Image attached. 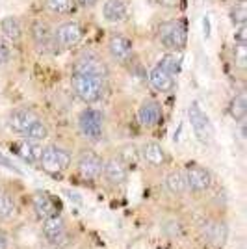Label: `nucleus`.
Wrapping results in <instances>:
<instances>
[{
  "mask_svg": "<svg viewBox=\"0 0 247 249\" xmlns=\"http://www.w3.org/2000/svg\"><path fill=\"white\" fill-rule=\"evenodd\" d=\"M126 15V6L123 0H106L103 6V17L108 22H119Z\"/></svg>",
  "mask_w": 247,
  "mask_h": 249,
  "instance_id": "a211bd4d",
  "label": "nucleus"
},
{
  "mask_svg": "<svg viewBox=\"0 0 247 249\" xmlns=\"http://www.w3.org/2000/svg\"><path fill=\"white\" fill-rule=\"evenodd\" d=\"M230 19H232V24H246L247 21V8H246V2H236L232 8H230Z\"/></svg>",
  "mask_w": 247,
  "mask_h": 249,
  "instance_id": "a878e982",
  "label": "nucleus"
},
{
  "mask_svg": "<svg viewBox=\"0 0 247 249\" xmlns=\"http://www.w3.org/2000/svg\"><path fill=\"white\" fill-rule=\"evenodd\" d=\"M78 128L82 136H86L88 140L97 142L103 136V114L95 108H88L84 110L80 117H78Z\"/></svg>",
  "mask_w": 247,
  "mask_h": 249,
  "instance_id": "39448f33",
  "label": "nucleus"
},
{
  "mask_svg": "<svg viewBox=\"0 0 247 249\" xmlns=\"http://www.w3.org/2000/svg\"><path fill=\"white\" fill-rule=\"evenodd\" d=\"M158 65L175 78L178 71H180V65H182V56L178 52H167V54L162 56V60L158 62Z\"/></svg>",
  "mask_w": 247,
  "mask_h": 249,
  "instance_id": "aec40b11",
  "label": "nucleus"
},
{
  "mask_svg": "<svg viewBox=\"0 0 247 249\" xmlns=\"http://www.w3.org/2000/svg\"><path fill=\"white\" fill-rule=\"evenodd\" d=\"M41 153H43V147L37 143V142H24V143H21L19 145V155H21V158H24L26 162H30V164H34V162H39V158H41Z\"/></svg>",
  "mask_w": 247,
  "mask_h": 249,
  "instance_id": "412c9836",
  "label": "nucleus"
},
{
  "mask_svg": "<svg viewBox=\"0 0 247 249\" xmlns=\"http://www.w3.org/2000/svg\"><path fill=\"white\" fill-rule=\"evenodd\" d=\"M71 162V155L58 145H49L43 147L41 158H39V164H41L43 171L51 173V175H58L62 173L65 167L69 166Z\"/></svg>",
  "mask_w": 247,
  "mask_h": 249,
  "instance_id": "7ed1b4c3",
  "label": "nucleus"
},
{
  "mask_svg": "<svg viewBox=\"0 0 247 249\" xmlns=\"http://www.w3.org/2000/svg\"><path fill=\"white\" fill-rule=\"evenodd\" d=\"M184 178L186 186L192 188L194 192H205L212 184V175L203 166H188L184 171Z\"/></svg>",
  "mask_w": 247,
  "mask_h": 249,
  "instance_id": "0eeeda50",
  "label": "nucleus"
},
{
  "mask_svg": "<svg viewBox=\"0 0 247 249\" xmlns=\"http://www.w3.org/2000/svg\"><path fill=\"white\" fill-rule=\"evenodd\" d=\"M0 34L11 43L19 41L21 39V24L15 17H4L0 21Z\"/></svg>",
  "mask_w": 247,
  "mask_h": 249,
  "instance_id": "6ab92c4d",
  "label": "nucleus"
},
{
  "mask_svg": "<svg viewBox=\"0 0 247 249\" xmlns=\"http://www.w3.org/2000/svg\"><path fill=\"white\" fill-rule=\"evenodd\" d=\"M149 80H151V86L155 88L156 91H160V93H169V91L175 88L173 76L167 73V71H164L160 65H155V67L151 69Z\"/></svg>",
  "mask_w": 247,
  "mask_h": 249,
  "instance_id": "4468645a",
  "label": "nucleus"
},
{
  "mask_svg": "<svg viewBox=\"0 0 247 249\" xmlns=\"http://www.w3.org/2000/svg\"><path fill=\"white\" fill-rule=\"evenodd\" d=\"M63 231H65V225H63L62 216H58V214H52V216L45 218V221H43V234L51 242H56V240L62 238Z\"/></svg>",
  "mask_w": 247,
  "mask_h": 249,
  "instance_id": "dca6fc26",
  "label": "nucleus"
},
{
  "mask_svg": "<svg viewBox=\"0 0 247 249\" xmlns=\"http://www.w3.org/2000/svg\"><path fill=\"white\" fill-rule=\"evenodd\" d=\"M32 37L35 41V47L39 52H58V43L54 37V32L45 21H34L32 22Z\"/></svg>",
  "mask_w": 247,
  "mask_h": 249,
  "instance_id": "423d86ee",
  "label": "nucleus"
},
{
  "mask_svg": "<svg viewBox=\"0 0 247 249\" xmlns=\"http://www.w3.org/2000/svg\"><path fill=\"white\" fill-rule=\"evenodd\" d=\"M203 34H205V37H210V19H208V15L203 17Z\"/></svg>",
  "mask_w": 247,
  "mask_h": 249,
  "instance_id": "72a5a7b5",
  "label": "nucleus"
},
{
  "mask_svg": "<svg viewBox=\"0 0 247 249\" xmlns=\"http://www.w3.org/2000/svg\"><path fill=\"white\" fill-rule=\"evenodd\" d=\"M158 37L160 43L169 51H182L188 41V32H186V24L182 21H167L160 24L158 28Z\"/></svg>",
  "mask_w": 247,
  "mask_h": 249,
  "instance_id": "f03ea898",
  "label": "nucleus"
},
{
  "mask_svg": "<svg viewBox=\"0 0 247 249\" xmlns=\"http://www.w3.org/2000/svg\"><path fill=\"white\" fill-rule=\"evenodd\" d=\"M108 51L112 54L113 60L117 62H126L132 56V41L121 34H113L108 41Z\"/></svg>",
  "mask_w": 247,
  "mask_h": 249,
  "instance_id": "9b49d317",
  "label": "nucleus"
},
{
  "mask_svg": "<svg viewBox=\"0 0 247 249\" xmlns=\"http://www.w3.org/2000/svg\"><path fill=\"white\" fill-rule=\"evenodd\" d=\"M34 121H37V115L34 114L32 110H26V108H21V110L11 112L10 119H8L11 130L17 132V134H21V136H24V132L30 128V124L34 123Z\"/></svg>",
  "mask_w": 247,
  "mask_h": 249,
  "instance_id": "f8f14e48",
  "label": "nucleus"
},
{
  "mask_svg": "<svg viewBox=\"0 0 247 249\" xmlns=\"http://www.w3.org/2000/svg\"><path fill=\"white\" fill-rule=\"evenodd\" d=\"M165 188L171 194H182L186 188V178L182 171H171L169 175L165 177Z\"/></svg>",
  "mask_w": 247,
  "mask_h": 249,
  "instance_id": "5701e85b",
  "label": "nucleus"
},
{
  "mask_svg": "<svg viewBox=\"0 0 247 249\" xmlns=\"http://www.w3.org/2000/svg\"><path fill=\"white\" fill-rule=\"evenodd\" d=\"M0 249H8V238L0 232Z\"/></svg>",
  "mask_w": 247,
  "mask_h": 249,
  "instance_id": "c9c22d12",
  "label": "nucleus"
},
{
  "mask_svg": "<svg viewBox=\"0 0 247 249\" xmlns=\"http://www.w3.org/2000/svg\"><path fill=\"white\" fill-rule=\"evenodd\" d=\"M155 2L162 8H178L180 4V0H155Z\"/></svg>",
  "mask_w": 247,
  "mask_h": 249,
  "instance_id": "473e14b6",
  "label": "nucleus"
},
{
  "mask_svg": "<svg viewBox=\"0 0 247 249\" xmlns=\"http://www.w3.org/2000/svg\"><path fill=\"white\" fill-rule=\"evenodd\" d=\"M234 63L238 67H246V45H240L236 51H234Z\"/></svg>",
  "mask_w": 247,
  "mask_h": 249,
  "instance_id": "c85d7f7f",
  "label": "nucleus"
},
{
  "mask_svg": "<svg viewBox=\"0 0 247 249\" xmlns=\"http://www.w3.org/2000/svg\"><path fill=\"white\" fill-rule=\"evenodd\" d=\"M138 117L143 126H156L162 121V106L155 101H145L138 110Z\"/></svg>",
  "mask_w": 247,
  "mask_h": 249,
  "instance_id": "ddd939ff",
  "label": "nucleus"
},
{
  "mask_svg": "<svg viewBox=\"0 0 247 249\" xmlns=\"http://www.w3.org/2000/svg\"><path fill=\"white\" fill-rule=\"evenodd\" d=\"M15 199L10 194H0V219H10L15 214Z\"/></svg>",
  "mask_w": 247,
  "mask_h": 249,
  "instance_id": "393cba45",
  "label": "nucleus"
},
{
  "mask_svg": "<svg viewBox=\"0 0 247 249\" xmlns=\"http://www.w3.org/2000/svg\"><path fill=\"white\" fill-rule=\"evenodd\" d=\"M143 158L151 166H164L165 153L158 143H147L143 147Z\"/></svg>",
  "mask_w": 247,
  "mask_h": 249,
  "instance_id": "4be33fe9",
  "label": "nucleus"
},
{
  "mask_svg": "<svg viewBox=\"0 0 247 249\" xmlns=\"http://www.w3.org/2000/svg\"><path fill=\"white\" fill-rule=\"evenodd\" d=\"M72 73L78 74H91V76H99V78H104L108 74V69H106V63L97 58V56H82L80 60H76L74 67H72Z\"/></svg>",
  "mask_w": 247,
  "mask_h": 249,
  "instance_id": "6e6552de",
  "label": "nucleus"
},
{
  "mask_svg": "<svg viewBox=\"0 0 247 249\" xmlns=\"http://www.w3.org/2000/svg\"><path fill=\"white\" fill-rule=\"evenodd\" d=\"M0 166L8 167L10 171H15V173H21V169H19V166L13 162V160H10L8 156H4L2 153H0Z\"/></svg>",
  "mask_w": 247,
  "mask_h": 249,
  "instance_id": "7c9ffc66",
  "label": "nucleus"
},
{
  "mask_svg": "<svg viewBox=\"0 0 247 249\" xmlns=\"http://www.w3.org/2000/svg\"><path fill=\"white\" fill-rule=\"evenodd\" d=\"M76 2H78L82 8H93V6L97 4V0H76Z\"/></svg>",
  "mask_w": 247,
  "mask_h": 249,
  "instance_id": "f704fd0d",
  "label": "nucleus"
},
{
  "mask_svg": "<svg viewBox=\"0 0 247 249\" xmlns=\"http://www.w3.org/2000/svg\"><path fill=\"white\" fill-rule=\"evenodd\" d=\"M47 8L52 13H67L72 8V0H47Z\"/></svg>",
  "mask_w": 247,
  "mask_h": 249,
  "instance_id": "cd10ccee",
  "label": "nucleus"
},
{
  "mask_svg": "<svg viewBox=\"0 0 247 249\" xmlns=\"http://www.w3.org/2000/svg\"><path fill=\"white\" fill-rule=\"evenodd\" d=\"M10 62V47L0 37V65H6Z\"/></svg>",
  "mask_w": 247,
  "mask_h": 249,
  "instance_id": "c756f323",
  "label": "nucleus"
},
{
  "mask_svg": "<svg viewBox=\"0 0 247 249\" xmlns=\"http://www.w3.org/2000/svg\"><path fill=\"white\" fill-rule=\"evenodd\" d=\"M230 115L236 119V121H242L246 117V95H238L234 97V101L230 104Z\"/></svg>",
  "mask_w": 247,
  "mask_h": 249,
  "instance_id": "bb28decb",
  "label": "nucleus"
},
{
  "mask_svg": "<svg viewBox=\"0 0 247 249\" xmlns=\"http://www.w3.org/2000/svg\"><path fill=\"white\" fill-rule=\"evenodd\" d=\"M103 173L112 184H123V182H126V177H128L126 166H124L121 160H115V158L108 160V162L104 164Z\"/></svg>",
  "mask_w": 247,
  "mask_h": 249,
  "instance_id": "2eb2a0df",
  "label": "nucleus"
},
{
  "mask_svg": "<svg viewBox=\"0 0 247 249\" xmlns=\"http://www.w3.org/2000/svg\"><path fill=\"white\" fill-rule=\"evenodd\" d=\"M104 78L91 76V74H78L72 73V89L78 95V99L84 103H97L103 95L104 89Z\"/></svg>",
  "mask_w": 247,
  "mask_h": 249,
  "instance_id": "f257e3e1",
  "label": "nucleus"
},
{
  "mask_svg": "<svg viewBox=\"0 0 247 249\" xmlns=\"http://www.w3.org/2000/svg\"><path fill=\"white\" fill-rule=\"evenodd\" d=\"M49 136V130H47V126L43 123L41 119H37V121H34L30 124V128L24 132V138H28L30 142H41Z\"/></svg>",
  "mask_w": 247,
  "mask_h": 249,
  "instance_id": "b1692460",
  "label": "nucleus"
},
{
  "mask_svg": "<svg viewBox=\"0 0 247 249\" xmlns=\"http://www.w3.org/2000/svg\"><path fill=\"white\" fill-rule=\"evenodd\" d=\"M234 41L240 43V45H246V41H247V28H246V24H242V26L238 28V32L234 34Z\"/></svg>",
  "mask_w": 247,
  "mask_h": 249,
  "instance_id": "2f4dec72",
  "label": "nucleus"
},
{
  "mask_svg": "<svg viewBox=\"0 0 247 249\" xmlns=\"http://www.w3.org/2000/svg\"><path fill=\"white\" fill-rule=\"evenodd\" d=\"M54 37H56L58 47L69 49V47H74L76 43H80V39H82V28L72 21L63 22V24L58 26V30L54 32Z\"/></svg>",
  "mask_w": 247,
  "mask_h": 249,
  "instance_id": "1a4fd4ad",
  "label": "nucleus"
},
{
  "mask_svg": "<svg viewBox=\"0 0 247 249\" xmlns=\"http://www.w3.org/2000/svg\"><path fill=\"white\" fill-rule=\"evenodd\" d=\"M104 162L101 160V156L93 151H84L80 158H78V171L84 178H97L103 173Z\"/></svg>",
  "mask_w": 247,
  "mask_h": 249,
  "instance_id": "9d476101",
  "label": "nucleus"
},
{
  "mask_svg": "<svg viewBox=\"0 0 247 249\" xmlns=\"http://www.w3.org/2000/svg\"><path fill=\"white\" fill-rule=\"evenodd\" d=\"M188 117H190V124L194 128V134L197 136V140L201 143H210L212 138H214V128H212V123L208 119V115L201 110L199 103H192L188 106Z\"/></svg>",
  "mask_w": 247,
  "mask_h": 249,
  "instance_id": "20e7f679",
  "label": "nucleus"
},
{
  "mask_svg": "<svg viewBox=\"0 0 247 249\" xmlns=\"http://www.w3.org/2000/svg\"><path fill=\"white\" fill-rule=\"evenodd\" d=\"M240 134H242V140H246V124L240 123Z\"/></svg>",
  "mask_w": 247,
  "mask_h": 249,
  "instance_id": "e433bc0d",
  "label": "nucleus"
},
{
  "mask_svg": "<svg viewBox=\"0 0 247 249\" xmlns=\"http://www.w3.org/2000/svg\"><path fill=\"white\" fill-rule=\"evenodd\" d=\"M32 205H34V210H35V214L39 216V218H49L52 214H56V205H54V201H52L51 196H47V194H43V192H37L34 199H32Z\"/></svg>",
  "mask_w": 247,
  "mask_h": 249,
  "instance_id": "f3484780",
  "label": "nucleus"
}]
</instances>
